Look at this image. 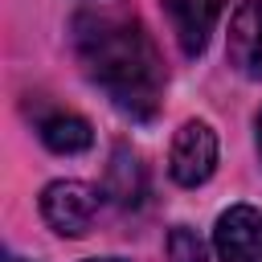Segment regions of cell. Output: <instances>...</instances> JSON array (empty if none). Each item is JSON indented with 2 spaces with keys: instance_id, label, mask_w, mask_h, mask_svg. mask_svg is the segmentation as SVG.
Masks as SVG:
<instances>
[{
  "instance_id": "7a4b0ae2",
  "label": "cell",
  "mask_w": 262,
  "mask_h": 262,
  "mask_svg": "<svg viewBox=\"0 0 262 262\" xmlns=\"http://www.w3.org/2000/svg\"><path fill=\"white\" fill-rule=\"evenodd\" d=\"M98 213V192L82 180H53L41 192V217L61 237H82Z\"/></svg>"
},
{
  "instance_id": "30bf717a",
  "label": "cell",
  "mask_w": 262,
  "mask_h": 262,
  "mask_svg": "<svg viewBox=\"0 0 262 262\" xmlns=\"http://www.w3.org/2000/svg\"><path fill=\"white\" fill-rule=\"evenodd\" d=\"M86 262H123V258H86Z\"/></svg>"
},
{
  "instance_id": "9c48e42d",
  "label": "cell",
  "mask_w": 262,
  "mask_h": 262,
  "mask_svg": "<svg viewBox=\"0 0 262 262\" xmlns=\"http://www.w3.org/2000/svg\"><path fill=\"white\" fill-rule=\"evenodd\" d=\"M168 258H172V262H209V250H205V242L196 237V229L176 225V229L168 233Z\"/></svg>"
},
{
  "instance_id": "7c38bea8",
  "label": "cell",
  "mask_w": 262,
  "mask_h": 262,
  "mask_svg": "<svg viewBox=\"0 0 262 262\" xmlns=\"http://www.w3.org/2000/svg\"><path fill=\"white\" fill-rule=\"evenodd\" d=\"M4 262H25V258H16V254H8V258H4Z\"/></svg>"
},
{
  "instance_id": "6da1fadb",
  "label": "cell",
  "mask_w": 262,
  "mask_h": 262,
  "mask_svg": "<svg viewBox=\"0 0 262 262\" xmlns=\"http://www.w3.org/2000/svg\"><path fill=\"white\" fill-rule=\"evenodd\" d=\"M74 53L86 78L127 119H156L164 98V61L143 20L127 8H86L74 16Z\"/></svg>"
},
{
  "instance_id": "8992f818",
  "label": "cell",
  "mask_w": 262,
  "mask_h": 262,
  "mask_svg": "<svg viewBox=\"0 0 262 262\" xmlns=\"http://www.w3.org/2000/svg\"><path fill=\"white\" fill-rule=\"evenodd\" d=\"M164 8H168V20H172V33H176L180 49L188 57H196L209 45V33H213L225 0H164Z\"/></svg>"
},
{
  "instance_id": "277c9868",
  "label": "cell",
  "mask_w": 262,
  "mask_h": 262,
  "mask_svg": "<svg viewBox=\"0 0 262 262\" xmlns=\"http://www.w3.org/2000/svg\"><path fill=\"white\" fill-rule=\"evenodd\" d=\"M213 250L221 262H262V209L233 205L217 217Z\"/></svg>"
},
{
  "instance_id": "52a82bcc",
  "label": "cell",
  "mask_w": 262,
  "mask_h": 262,
  "mask_svg": "<svg viewBox=\"0 0 262 262\" xmlns=\"http://www.w3.org/2000/svg\"><path fill=\"white\" fill-rule=\"evenodd\" d=\"M102 192L119 205V209H135L147 192V176H143V164L131 147H115L111 151V164H106V180H102Z\"/></svg>"
},
{
  "instance_id": "5b68a950",
  "label": "cell",
  "mask_w": 262,
  "mask_h": 262,
  "mask_svg": "<svg viewBox=\"0 0 262 262\" xmlns=\"http://www.w3.org/2000/svg\"><path fill=\"white\" fill-rule=\"evenodd\" d=\"M225 53L242 78L262 82V0H242V8L229 20Z\"/></svg>"
},
{
  "instance_id": "8fae6325",
  "label": "cell",
  "mask_w": 262,
  "mask_h": 262,
  "mask_svg": "<svg viewBox=\"0 0 262 262\" xmlns=\"http://www.w3.org/2000/svg\"><path fill=\"white\" fill-rule=\"evenodd\" d=\"M258 151H262V115H258Z\"/></svg>"
},
{
  "instance_id": "ba28073f",
  "label": "cell",
  "mask_w": 262,
  "mask_h": 262,
  "mask_svg": "<svg viewBox=\"0 0 262 262\" xmlns=\"http://www.w3.org/2000/svg\"><path fill=\"white\" fill-rule=\"evenodd\" d=\"M41 143H45L49 151H57V156H78V151H86V147L94 143V131H90L86 119L57 111V115L41 119Z\"/></svg>"
},
{
  "instance_id": "3957f363",
  "label": "cell",
  "mask_w": 262,
  "mask_h": 262,
  "mask_svg": "<svg viewBox=\"0 0 262 262\" xmlns=\"http://www.w3.org/2000/svg\"><path fill=\"white\" fill-rule=\"evenodd\" d=\"M213 168H217V135H213L209 123L188 119V123L176 131V139H172L168 172H172L176 184L196 188V184H205V180L213 176Z\"/></svg>"
}]
</instances>
